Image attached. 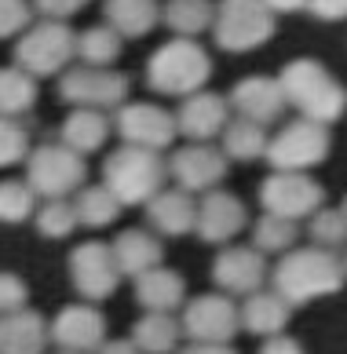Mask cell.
<instances>
[{"label":"cell","instance_id":"6da1fadb","mask_svg":"<svg viewBox=\"0 0 347 354\" xmlns=\"http://www.w3.org/2000/svg\"><path fill=\"white\" fill-rule=\"evenodd\" d=\"M347 278V267L340 263L329 248H289L282 256V263L274 267V292L296 304H311L340 292V285Z\"/></svg>","mask_w":347,"mask_h":354},{"label":"cell","instance_id":"7a4b0ae2","mask_svg":"<svg viewBox=\"0 0 347 354\" xmlns=\"http://www.w3.org/2000/svg\"><path fill=\"white\" fill-rule=\"evenodd\" d=\"M278 81H282L285 102H292L307 121H318V124L329 128L332 121H340V113L347 110L344 84L322 66V62H314V59L289 62Z\"/></svg>","mask_w":347,"mask_h":354},{"label":"cell","instance_id":"3957f363","mask_svg":"<svg viewBox=\"0 0 347 354\" xmlns=\"http://www.w3.org/2000/svg\"><path fill=\"white\" fill-rule=\"evenodd\" d=\"M168 176V161L157 150L146 147H117L103 165V187H110V194L121 205H146L150 198H157Z\"/></svg>","mask_w":347,"mask_h":354},{"label":"cell","instance_id":"277c9868","mask_svg":"<svg viewBox=\"0 0 347 354\" xmlns=\"http://www.w3.org/2000/svg\"><path fill=\"white\" fill-rule=\"evenodd\" d=\"M208 77H212V59L190 37H176V41L161 44L146 62V84L161 91V95H176V99L202 91Z\"/></svg>","mask_w":347,"mask_h":354},{"label":"cell","instance_id":"5b68a950","mask_svg":"<svg viewBox=\"0 0 347 354\" xmlns=\"http://www.w3.org/2000/svg\"><path fill=\"white\" fill-rule=\"evenodd\" d=\"M77 59V33L62 19H41L22 33L15 66L30 77H55Z\"/></svg>","mask_w":347,"mask_h":354},{"label":"cell","instance_id":"8992f818","mask_svg":"<svg viewBox=\"0 0 347 354\" xmlns=\"http://www.w3.org/2000/svg\"><path fill=\"white\" fill-rule=\"evenodd\" d=\"M212 33L223 51H252L274 37V11L263 0H220Z\"/></svg>","mask_w":347,"mask_h":354},{"label":"cell","instance_id":"52a82bcc","mask_svg":"<svg viewBox=\"0 0 347 354\" xmlns=\"http://www.w3.org/2000/svg\"><path fill=\"white\" fill-rule=\"evenodd\" d=\"M329 128L318 124V121H289L278 128V136L267 142V161H271L278 172H307V168H314L318 161H326L329 157Z\"/></svg>","mask_w":347,"mask_h":354},{"label":"cell","instance_id":"ba28073f","mask_svg":"<svg viewBox=\"0 0 347 354\" xmlns=\"http://www.w3.org/2000/svg\"><path fill=\"white\" fill-rule=\"evenodd\" d=\"M26 183L44 194V198H66V194H77L84 187V157L70 150L66 142H48V147H37L26 157Z\"/></svg>","mask_w":347,"mask_h":354},{"label":"cell","instance_id":"9c48e42d","mask_svg":"<svg viewBox=\"0 0 347 354\" xmlns=\"http://www.w3.org/2000/svg\"><path fill=\"white\" fill-rule=\"evenodd\" d=\"M59 95L73 106H91V110H110L125 106L128 99V77L110 66H70L59 81Z\"/></svg>","mask_w":347,"mask_h":354},{"label":"cell","instance_id":"30bf717a","mask_svg":"<svg viewBox=\"0 0 347 354\" xmlns=\"http://www.w3.org/2000/svg\"><path fill=\"white\" fill-rule=\"evenodd\" d=\"M179 325L190 344H231L234 333L242 329V310L234 307V299L226 292H208L186 304Z\"/></svg>","mask_w":347,"mask_h":354},{"label":"cell","instance_id":"8fae6325","mask_svg":"<svg viewBox=\"0 0 347 354\" xmlns=\"http://www.w3.org/2000/svg\"><path fill=\"white\" fill-rule=\"evenodd\" d=\"M322 201H326L322 187L314 179H307L303 172H274L260 187V205L271 216H282L292 223L303 216H314L322 208Z\"/></svg>","mask_w":347,"mask_h":354},{"label":"cell","instance_id":"7c38bea8","mask_svg":"<svg viewBox=\"0 0 347 354\" xmlns=\"http://www.w3.org/2000/svg\"><path fill=\"white\" fill-rule=\"evenodd\" d=\"M114 124H117V132H121L125 142L157 150V153L165 147H172V139L179 132L176 117L161 106H154V102H125V106H117Z\"/></svg>","mask_w":347,"mask_h":354},{"label":"cell","instance_id":"4fadbf2b","mask_svg":"<svg viewBox=\"0 0 347 354\" xmlns=\"http://www.w3.org/2000/svg\"><path fill=\"white\" fill-rule=\"evenodd\" d=\"M70 278H73V288L84 299H106V296H114L117 281H121L114 248L110 245H99V241L77 245L73 256H70Z\"/></svg>","mask_w":347,"mask_h":354},{"label":"cell","instance_id":"5bb4252c","mask_svg":"<svg viewBox=\"0 0 347 354\" xmlns=\"http://www.w3.org/2000/svg\"><path fill=\"white\" fill-rule=\"evenodd\" d=\"M226 172V153L208 147V142H190L179 147L168 161V176L179 183V190L197 194V190H216V183Z\"/></svg>","mask_w":347,"mask_h":354},{"label":"cell","instance_id":"9a60e30c","mask_svg":"<svg viewBox=\"0 0 347 354\" xmlns=\"http://www.w3.org/2000/svg\"><path fill=\"white\" fill-rule=\"evenodd\" d=\"M48 333L62 351L91 354L106 344V318L91 304H70L55 314V322L48 325Z\"/></svg>","mask_w":347,"mask_h":354},{"label":"cell","instance_id":"2e32d148","mask_svg":"<svg viewBox=\"0 0 347 354\" xmlns=\"http://www.w3.org/2000/svg\"><path fill=\"white\" fill-rule=\"evenodd\" d=\"M226 121H231V99L216 95V91H194V95H186L176 113V128L190 142H208L212 136H223Z\"/></svg>","mask_w":347,"mask_h":354},{"label":"cell","instance_id":"e0dca14e","mask_svg":"<svg viewBox=\"0 0 347 354\" xmlns=\"http://www.w3.org/2000/svg\"><path fill=\"white\" fill-rule=\"evenodd\" d=\"M212 278L223 288L226 296H252L263 288L267 278V263L260 248H226L216 256V267H212Z\"/></svg>","mask_w":347,"mask_h":354},{"label":"cell","instance_id":"ac0fdd59","mask_svg":"<svg viewBox=\"0 0 347 354\" xmlns=\"http://www.w3.org/2000/svg\"><path fill=\"white\" fill-rule=\"evenodd\" d=\"M245 205L231 198V194H223V190H208L205 194V201L197 205V223H194V230H197V238L202 241H212V245H220V241H231L238 238V234L245 230Z\"/></svg>","mask_w":347,"mask_h":354},{"label":"cell","instance_id":"d6986e66","mask_svg":"<svg viewBox=\"0 0 347 354\" xmlns=\"http://www.w3.org/2000/svg\"><path fill=\"white\" fill-rule=\"evenodd\" d=\"M231 106L238 110V117L267 128L285 110L282 81H274V77H245V81H238L234 91H231Z\"/></svg>","mask_w":347,"mask_h":354},{"label":"cell","instance_id":"ffe728a7","mask_svg":"<svg viewBox=\"0 0 347 354\" xmlns=\"http://www.w3.org/2000/svg\"><path fill=\"white\" fill-rule=\"evenodd\" d=\"M48 339V322L37 310L0 314V354H44Z\"/></svg>","mask_w":347,"mask_h":354},{"label":"cell","instance_id":"44dd1931","mask_svg":"<svg viewBox=\"0 0 347 354\" xmlns=\"http://www.w3.org/2000/svg\"><path fill=\"white\" fill-rule=\"evenodd\" d=\"M146 219L165 238H183L197 223V205L186 190H161L157 198L146 201Z\"/></svg>","mask_w":347,"mask_h":354},{"label":"cell","instance_id":"7402d4cb","mask_svg":"<svg viewBox=\"0 0 347 354\" xmlns=\"http://www.w3.org/2000/svg\"><path fill=\"white\" fill-rule=\"evenodd\" d=\"M110 248H114L117 270L128 274V278H139V274L161 267V259H165V245L150 230H125Z\"/></svg>","mask_w":347,"mask_h":354},{"label":"cell","instance_id":"603a6c76","mask_svg":"<svg viewBox=\"0 0 347 354\" xmlns=\"http://www.w3.org/2000/svg\"><path fill=\"white\" fill-rule=\"evenodd\" d=\"M136 299L146 310L172 314L186 299V281H183V274L168 270V267H154L136 278Z\"/></svg>","mask_w":347,"mask_h":354},{"label":"cell","instance_id":"cb8c5ba5","mask_svg":"<svg viewBox=\"0 0 347 354\" xmlns=\"http://www.w3.org/2000/svg\"><path fill=\"white\" fill-rule=\"evenodd\" d=\"M289 314H292V304L282 299L278 292H252L245 296V307H242V325L252 333V336H278L289 325Z\"/></svg>","mask_w":347,"mask_h":354},{"label":"cell","instance_id":"d4e9b609","mask_svg":"<svg viewBox=\"0 0 347 354\" xmlns=\"http://www.w3.org/2000/svg\"><path fill=\"white\" fill-rule=\"evenodd\" d=\"M106 136H110V117L103 110H91V106H77L62 124V142L70 150H77L81 157L99 150L106 142Z\"/></svg>","mask_w":347,"mask_h":354},{"label":"cell","instance_id":"484cf974","mask_svg":"<svg viewBox=\"0 0 347 354\" xmlns=\"http://www.w3.org/2000/svg\"><path fill=\"white\" fill-rule=\"evenodd\" d=\"M106 22L121 37H143L161 22L157 0H106Z\"/></svg>","mask_w":347,"mask_h":354},{"label":"cell","instance_id":"4316f807","mask_svg":"<svg viewBox=\"0 0 347 354\" xmlns=\"http://www.w3.org/2000/svg\"><path fill=\"white\" fill-rule=\"evenodd\" d=\"M179 333H183V325L172 314L146 310L136 322V329H132V344L139 347V354H172L179 344Z\"/></svg>","mask_w":347,"mask_h":354},{"label":"cell","instance_id":"83f0119b","mask_svg":"<svg viewBox=\"0 0 347 354\" xmlns=\"http://www.w3.org/2000/svg\"><path fill=\"white\" fill-rule=\"evenodd\" d=\"M161 19L168 22V30L176 37H194L212 30V22H216V8L208 4V0H168V8L161 11Z\"/></svg>","mask_w":347,"mask_h":354},{"label":"cell","instance_id":"f1b7e54d","mask_svg":"<svg viewBox=\"0 0 347 354\" xmlns=\"http://www.w3.org/2000/svg\"><path fill=\"white\" fill-rule=\"evenodd\" d=\"M37 102V77L19 66H0V117H19Z\"/></svg>","mask_w":347,"mask_h":354},{"label":"cell","instance_id":"f546056e","mask_svg":"<svg viewBox=\"0 0 347 354\" xmlns=\"http://www.w3.org/2000/svg\"><path fill=\"white\" fill-rule=\"evenodd\" d=\"M267 132L263 124L256 121H245V117H234V121H226L223 128V153L226 157H238V161H252V157L267 153Z\"/></svg>","mask_w":347,"mask_h":354},{"label":"cell","instance_id":"4dcf8cb0","mask_svg":"<svg viewBox=\"0 0 347 354\" xmlns=\"http://www.w3.org/2000/svg\"><path fill=\"white\" fill-rule=\"evenodd\" d=\"M77 223H84V227H110V223L121 216V201L110 194V187H81L77 190Z\"/></svg>","mask_w":347,"mask_h":354},{"label":"cell","instance_id":"1f68e13d","mask_svg":"<svg viewBox=\"0 0 347 354\" xmlns=\"http://www.w3.org/2000/svg\"><path fill=\"white\" fill-rule=\"evenodd\" d=\"M117 55H121V33L110 26H96L77 37V59L84 66H110Z\"/></svg>","mask_w":347,"mask_h":354},{"label":"cell","instance_id":"d6a6232c","mask_svg":"<svg viewBox=\"0 0 347 354\" xmlns=\"http://www.w3.org/2000/svg\"><path fill=\"white\" fill-rule=\"evenodd\" d=\"M37 208V190L26 179H4L0 183V223H22Z\"/></svg>","mask_w":347,"mask_h":354},{"label":"cell","instance_id":"836d02e7","mask_svg":"<svg viewBox=\"0 0 347 354\" xmlns=\"http://www.w3.org/2000/svg\"><path fill=\"white\" fill-rule=\"evenodd\" d=\"M77 227V208L66 198H51L48 205L37 208V230L44 238H70Z\"/></svg>","mask_w":347,"mask_h":354},{"label":"cell","instance_id":"e575fe53","mask_svg":"<svg viewBox=\"0 0 347 354\" xmlns=\"http://www.w3.org/2000/svg\"><path fill=\"white\" fill-rule=\"evenodd\" d=\"M292 241H296V223L263 212L256 223V248L260 252H289Z\"/></svg>","mask_w":347,"mask_h":354},{"label":"cell","instance_id":"d590c367","mask_svg":"<svg viewBox=\"0 0 347 354\" xmlns=\"http://www.w3.org/2000/svg\"><path fill=\"white\" fill-rule=\"evenodd\" d=\"M311 241L318 248H329V252L347 245V216L340 208H318L311 216Z\"/></svg>","mask_w":347,"mask_h":354},{"label":"cell","instance_id":"8d00e7d4","mask_svg":"<svg viewBox=\"0 0 347 354\" xmlns=\"http://www.w3.org/2000/svg\"><path fill=\"white\" fill-rule=\"evenodd\" d=\"M30 157V136L15 117H0V168L19 165Z\"/></svg>","mask_w":347,"mask_h":354},{"label":"cell","instance_id":"74e56055","mask_svg":"<svg viewBox=\"0 0 347 354\" xmlns=\"http://www.w3.org/2000/svg\"><path fill=\"white\" fill-rule=\"evenodd\" d=\"M30 19H33L30 0H0V41L26 33L30 30Z\"/></svg>","mask_w":347,"mask_h":354},{"label":"cell","instance_id":"f35d334b","mask_svg":"<svg viewBox=\"0 0 347 354\" xmlns=\"http://www.w3.org/2000/svg\"><path fill=\"white\" fill-rule=\"evenodd\" d=\"M26 281L19 278V274H8L0 270V314H15L26 307Z\"/></svg>","mask_w":347,"mask_h":354},{"label":"cell","instance_id":"ab89813d","mask_svg":"<svg viewBox=\"0 0 347 354\" xmlns=\"http://www.w3.org/2000/svg\"><path fill=\"white\" fill-rule=\"evenodd\" d=\"M33 4L44 19H70L73 11H81L88 4V0H33Z\"/></svg>","mask_w":347,"mask_h":354},{"label":"cell","instance_id":"60d3db41","mask_svg":"<svg viewBox=\"0 0 347 354\" xmlns=\"http://www.w3.org/2000/svg\"><path fill=\"white\" fill-rule=\"evenodd\" d=\"M307 8H311V15L326 19V22L347 19V0H307Z\"/></svg>","mask_w":347,"mask_h":354},{"label":"cell","instance_id":"b9f144b4","mask_svg":"<svg viewBox=\"0 0 347 354\" xmlns=\"http://www.w3.org/2000/svg\"><path fill=\"white\" fill-rule=\"evenodd\" d=\"M260 354H303V347L292 336L278 333V336H267V344L260 347Z\"/></svg>","mask_w":347,"mask_h":354},{"label":"cell","instance_id":"7bdbcfd3","mask_svg":"<svg viewBox=\"0 0 347 354\" xmlns=\"http://www.w3.org/2000/svg\"><path fill=\"white\" fill-rule=\"evenodd\" d=\"M96 354H139V347L132 344V339H106Z\"/></svg>","mask_w":347,"mask_h":354},{"label":"cell","instance_id":"ee69618b","mask_svg":"<svg viewBox=\"0 0 347 354\" xmlns=\"http://www.w3.org/2000/svg\"><path fill=\"white\" fill-rule=\"evenodd\" d=\"M179 354H234L226 344H190V347H183Z\"/></svg>","mask_w":347,"mask_h":354},{"label":"cell","instance_id":"f6af8a7d","mask_svg":"<svg viewBox=\"0 0 347 354\" xmlns=\"http://www.w3.org/2000/svg\"><path fill=\"white\" fill-rule=\"evenodd\" d=\"M263 4L278 15V11H300V8H307V0H263Z\"/></svg>","mask_w":347,"mask_h":354},{"label":"cell","instance_id":"bcb514c9","mask_svg":"<svg viewBox=\"0 0 347 354\" xmlns=\"http://www.w3.org/2000/svg\"><path fill=\"white\" fill-rule=\"evenodd\" d=\"M340 212H344V216H347V198H344V205H340Z\"/></svg>","mask_w":347,"mask_h":354},{"label":"cell","instance_id":"7dc6e473","mask_svg":"<svg viewBox=\"0 0 347 354\" xmlns=\"http://www.w3.org/2000/svg\"><path fill=\"white\" fill-rule=\"evenodd\" d=\"M59 354H77V351H59Z\"/></svg>","mask_w":347,"mask_h":354},{"label":"cell","instance_id":"c3c4849f","mask_svg":"<svg viewBox=\"0 0 347 354\" xmlns=\"http://www.w3.org/2000/svg\"><path fill=\"white\" fill-rule=\"evenodd\" d=\"M344 267H347V263H344Z\"/></svg>","mask_w":347,"mask_h":354}]
</instances>
